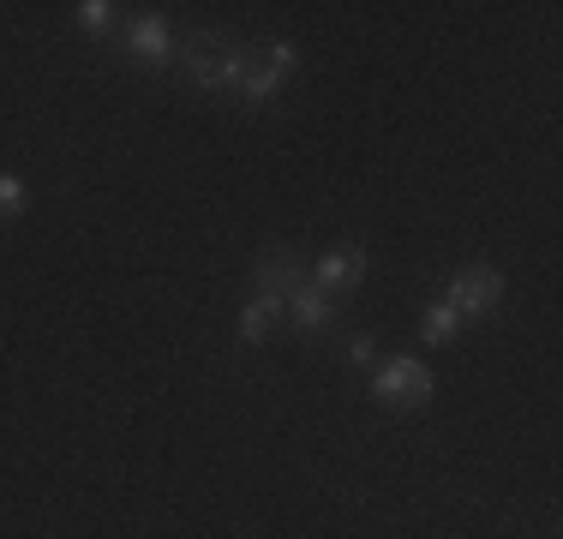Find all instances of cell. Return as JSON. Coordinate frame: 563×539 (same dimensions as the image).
<instances>
[{
  "label": "cell",
  "instance_id": "obj_1",
  "mask_svg": "<svg viewBox=\"0 0 563 539\" xmlns=\"http://www.w3.org/2000/svg\"><path fill=\"white\" fill-rule=\"evenodd\" d=\"M246 48L240 36L228 31H192L180 48L186 61V78H192L198 90H210V97H228V90H240V73H246Z\"/></svg>",
  "mask_w": 563,
  "mask_h": 539
},
{
  "label": "cell",
  "instance_id": "obj_2",
  "mask_svg": "<svg viewBox=\"0 0 563 539\" xmlns=\"http://www.w3.org/2000/svg\"><path fill=\"white\" fill-rule=\"evenodd\" d=\"M294 66H300V48H294V43H252L246 48V73H240L234 97L246 102V108H264L294 78Z\"/></svg>",
  "mask_w": 563,
  "mask_h": 539
},
{
  "label": "cell",
  "instance_id": "obj_3",
  "mask_svg": "<svg viewBox=\"0 0 563 539\" xmlns=\"http://www.w3.org/2000/svg\"><path fill=\"white\" fill-rule=\"evenodd\" d=\"M432 389H438L432 366H426V360H413V354H396V360H384V366L372 372V396L390 402V408H426V402H432Z\"/></svg>",
  "mask_w": 563,
  "mask_h": 539
},
{
  "label": "cell",
  "instance_id": "obj_4",
  "mask_svg": "<svg viewBox=\"0 0 563 539\" xmlns=\"http://www.w3.org/2000/svg\"><path fill=\"white\" fill-rule=\"evenodd\" d=\"M444 300H450L462 318H492V312L504 306V276H498L492 264H467V270H455V282H450Z\"/></svg>",
  "mask_w": 563,
  "mask_h": 539
},
{
  "label": "cell",
  "instance_id": "obj_5",
  "mask_svg": "<svg viewBox=\"0 0 563 539\" xmlns=\"http://www.w3.org/2000/svg\"><path fill=\"white\" fill-rule=\"evenodd\" d=\"M252 276H258V300H271V306H288L294 294L306 288V264L294 258L288 246H264Z\"/></svg>",
  "mask_w": 563,
  "mask_h": 539
},
{
  "label": "cell",
  "instance_id": "obj_6",
  "mask_svg": "<svg viewBox=\"0 0 563 539\" xmlns=\"http://www.w3.org/2000/svg\"><path fill=\"white\" fill-rule=\"evenodd\" d=\"M360 282H366V246H360V240H336V246L318 258V288L342 294V288H360Z\"/></svg>",
  "mask_w": 563,
  "mask_h": 539
},
{
  "label": "cell",
  "instance_id": "obj_7",
  "mask_svg": "<svg viewBox=\"0 0 563 539\" xmlns=\"http://www.w3.org/2000/svg\"><path fill=\"white\" fill-rule=\"evenodd\" d=\"M126 54H132V61H144V66H168V61H174V43H168V19H163V12H144V19H132Z\"/></svg>",
  "mask_w": 563,
  "mask_h": 539
},
{
  "label": "cell",
  "instance_id": "obj_8",
  "mask_svg": "<svg viewBox=\"0 0 563 539\" xmlns=\"http://www.w3.org/2000/svg\"><path fill=\"white\" fill-rule=\"evenodd\" d=\"M282 312H288L294 323H300L306 336H318V330H330V318H336V300H330V294L318 288V282H306V288L294 294V300L282 306Z\"/></svg>",
  "mask_w": 563,
  "mask_h": 539
},
{
  "label": "cell",
  "instance_id": "obj_9",
  "mask_svg": "<svg viewBox=\"0 0 563 539\" xmlns=\"http://www.w3.org/2000/svg\"><path fill=\"white\" fill-rule=\"evenodd\" d=\"M276 318H282V306H271V300H246V312H240V342L258 348L264 336L276 330Z\"/></svg>",
  "mask_w": 563,
  "mask_h": 539
},
{
  "label": "cell",
  "instance_id": "obj_10",
  "mask_svg": "<svg viewBox=\"0 0 563 539\" xmlns=\"http://www.w3.org/2000/svg\"><path fill=\"white\" fill-rule=\"evenodd\" d=\"M455 330H462V312H455V306H450V300H438V306H432V312H426V318H420V336H426V342H450V336H455Z\"/></svg>",
  "mask_w": 563,
  "mask_h": 539
},
{
  "label": "cell",
  "instance_id": "obj_11",
  "mask_svg": "<svg viewBox=\"0 0 563 539\" xmlns=\"http://www.w3.org/2000/svg\"><path fill=\"white\" fill-rule=\"evenodd\" d=\"M24 205H31V193H24L19 174H0V222H19Z\"/></svg>",
  "mask_w": 563,
  "mask_h": 539
},
{
  "label": "cell",
  "instance_id": "obj_12",
  "mask_svg": "<svg viewBox=\"0 0 563 539\" xmlns=\"http://www.w3.org/2000/svg\"><path fill=\"white\" fill-rule=\"evenodd\" d=\"M78 24H85L90 36L114 31V7H109V0H85V7H78Z\"/></svg>",
  "mask_w": 563,
  "mask_h": 539
},
{
  "label": "cell",
  "instance_id": "obj_13",
  "mask_svg": "<svg viewBox=\"0 0 563 539\" xmlns=\"http://www.w3.org/2000/svg\"><path fill=\"white\" fill-rule=\"evenodd\" d=\"M347 360H354V366H372V360H378V342H372L366 330H360V336H347Z\"/></svg>",
  "mask_w": 563,
  "mask_h": 539
}]
</instances>
